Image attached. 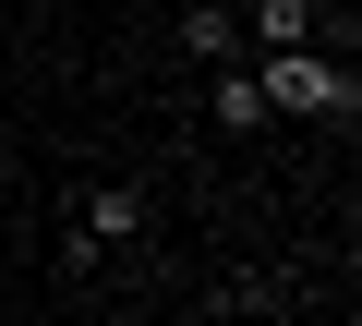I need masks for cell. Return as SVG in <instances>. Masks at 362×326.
Wrapping results in <instances>:
<instances>
[{"instance_id": "5", "label": "cell", "mask_w": 362, "mask_h": 326, "mask_svg": "<svg viewBox=\"0 0 362 326\" xmlns=\"http://www.w3.org/2000/svg\"><path fill=\"white\" fill-rule=\"evenodd\" d=\"M181 49H194V61H230V49H242L230 0H194V13H181Z\"/></svg>"}, {"instance_id": "1", "label": "cell", "mask_w": 362, "mask_h": 326, "mask_svg": "<svg viewBox=\"0 0 362 326\" xmlns=\"http://www.w3.org/2000/svg\"><path fill=\"white\" fill-rule=\"evenodd\" d=\"M254 85H266V109H278V121H338V133L362 121V85H350V61H338V49H266V61H254Z\"/></svg>"}, {"instance_id": "2", "label": "cell", "mask_w": 362, "mask_h": 326, "mask_svg": "<svg viewBox=\"0 0 362 326\" xmlns=\"http://www.w3.org/2000/svg\"><path fill=\"white\" fill-rule=\"evenodd\" d=\"M206 121H218V133H266V121H278V109H266V85H254V61H242V49H230V61H218V85H206Z\"/></svg>"}, {"instance_id": "4", "label": "cell", "mask_w": 362, "mask_h": 326, "mask_svg": "<svg viewBox=\"0 0 362 326\" xmlns=\"http://www.w3.org/2000/svg\"><path fill=\"white\" fill-rule=\"evenodd\" d=\"M326 0H254V49H314Z\"/></svg>"}, {"instance_id": "3", "label": "cell", "mask_w": 362, "mask_h": 326, "mask_svg": "<svg viewBox=\"0 0 362 326\" xmlns=\"http://www.w3.org/2000/svg\"><path fill=\"white\" fill-rule=\"evenodd\" d=\"M73 230H97V242H145V194H133V182H85V194H73Z\"/></svg>"}]
</instances>
